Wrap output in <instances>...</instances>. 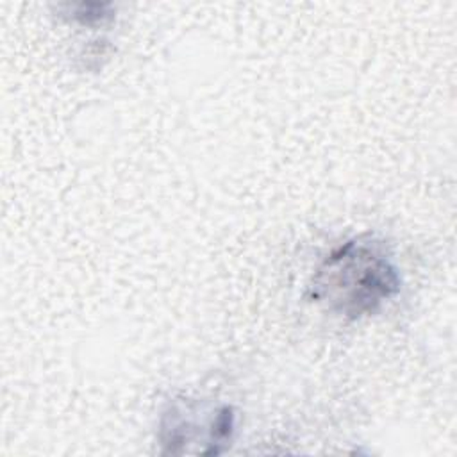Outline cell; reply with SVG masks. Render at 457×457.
<instances>
[{
    "label": "cell",
    "mask_w": 457,
    "mask_h": 457,
    "mask_svg": "<svg viewBox=\"0 0 457 457\" xmlns=\"http://www.w3.org/2000/svg\"><path fill=\"white\" fill-rule=\"evenodd\" d=\"M400 287V271L386 245L359 236L320 262L311 282V298L334 316L359 320L377 312Z\"/></svg>",
    "instance_id": "cell-1"
},
{
    "label": "cell",
    "mask_w": 457,
    "mask_h": 457,
    "mask_svg": "<svg viewBox=\"0 0 457 457\" xmlns=\"http://www.w3.org/2000/svg\"><path fill=\"white\" fill-rule=\"evenodd\" d=\"M159 439L168 452L177 446L205 445L207 453H220L236 430V416L228 405H207L196 400H177L166 407L159 425Z\"/></svg>",
    "instance_id": "cell-2"
}]
</instances>
